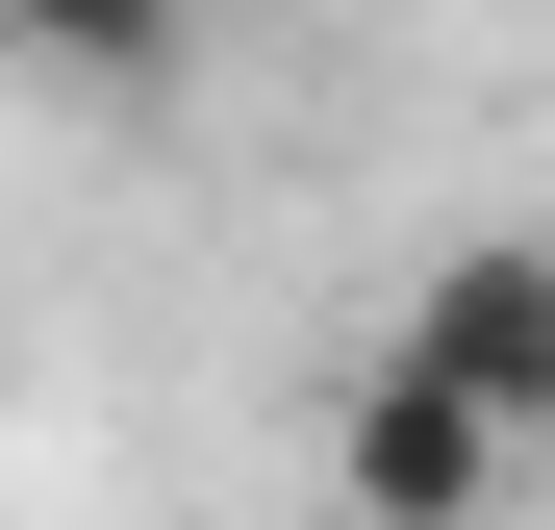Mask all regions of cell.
Returning a JSON list of instances; mask_svg holds the SVG:
<instances>
[{
    "instance_id": "6da1fadb",
    "label": "cell",
    "mask_w": 555,
    "mask_h": 530,
    "mask_svg": "<svg viewBox=\"0 0 555 530\" xmlns=\"http://www.w3.org/2000/svg\"><path fill=\"white\" fill-rule=\"evenodd\" d=\"M379 353H404V379H454V404L530 455V429H555V228H454L429 279H404V328H379Z\"/></svg>"
},
{
    "instance_id": "7a4b0ae2",
    "label": "cell",
    "mask_w": 555,
    "mask_h": 530,
    "mask_svg": "<svg viewBox=\"0 0 555 530\" xmlns=\"http://www.w3.org/2000/svg\"><path fill=\"white\" fill-rule=\"evenodd\" d=\"M505 429L454 404V379H404V353H353V404H328V505L353 530H505Z\"/></svg>"
},
{
    "instance_id": "3957f363",
    "label": "cell",
    "mask_w": 555,
    "mask_h": 530,
    "mask_svg": "<svg viewBox=\"0 0 555 530\" xmlns=\"http://www.w3.org/2000/svg\"><path fill=\"white\" fill-rule=\"evenodd\" d=\"M0 76H51V102H177V76H203V0H0Z\"/></svg>"
}]
</instances>
